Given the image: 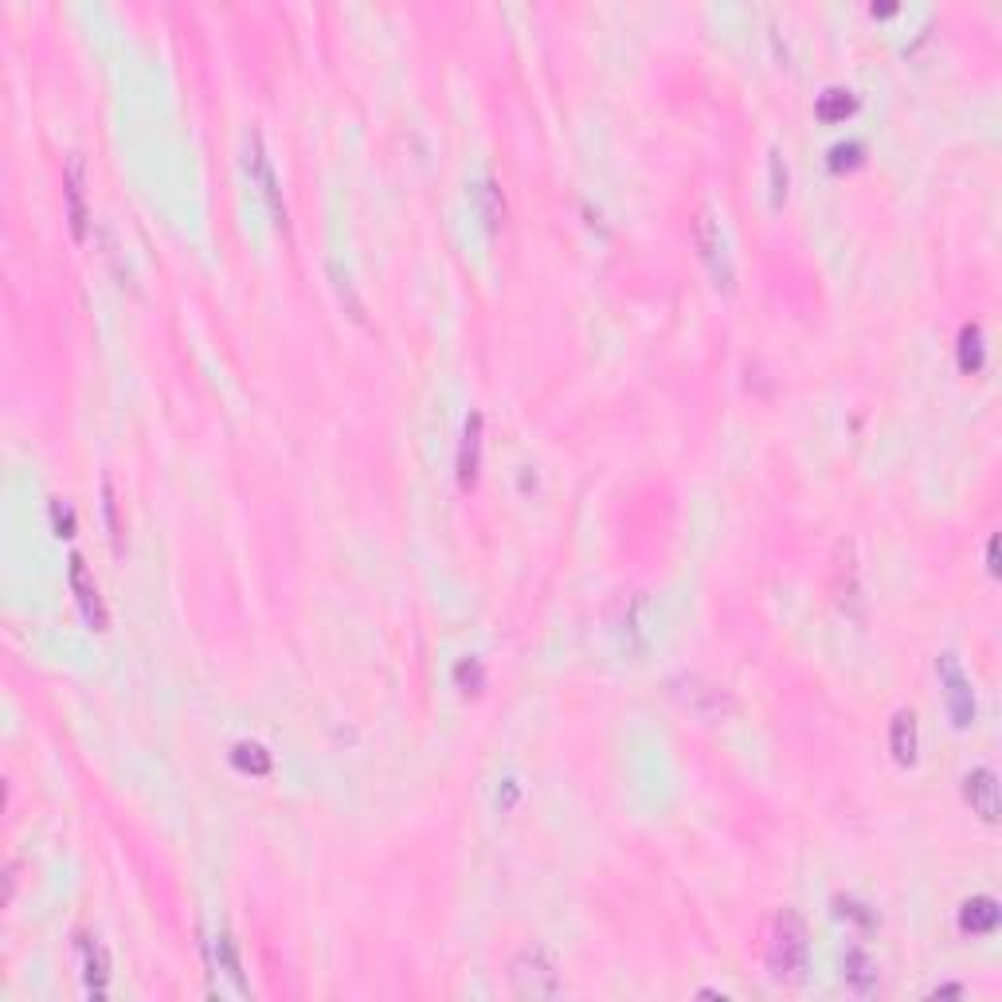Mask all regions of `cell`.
Here are the masks:
<instances>
[{
  "mask_svg": "<svg viewBox=\"0 0 1002 1002\" xmlns=\"http://www.w3.org/2000/svg\"><path fill=\"white\" fill-rule=\"evenodd\" d=\"M858 110V98L854 91H846V87H830V91L819 94V106H815V114H819L822 122H842L846 114H854Z\"/></svg>",
  "mask_w": 1002,
  "mask_h": 1002,
  "instance_id": "ac0fdd59",
  "label": "cell"
},
{
  "mask_svg": "<svg viewBox=\"0 0 1002 1002\" xmlns=\"http://www.w3.org/2000/svg\"><path fill=\"white\" fill-rule=\"evenodd\" d=\"M693 243H697L701 263H705L709 274H713L717 290L732 294V290H736V271H732L729 243H725L721 220H717V212H713L709 204H701V208H697V220H693Z\"/></svg>",
  "mask_w": 1002,
  "mask_h": 1002,
  "instance_id": "7a4b0ae2",
  "label": "cell"
},
{
  "mask_svg": "<svg viewBox=\"0 0 1002 1002\" xmlns=\"http://www.w3.org/2000/svg\"><path fill=\"white\" fill-rule=\"evenodd\" d=\"M842 975H846V983H850L858 995H873V991H877V967H873V959H869L862 948H850V952L842 956Z\"/></svg>",
  "mask_w": 1002,
  "mask_h": 1002,
  "instance_id": "4fadbf2b",
  "label": "cell"
},
{
  "mask_svg": "<svg viewBox=\"0 0 1002 1002\" xmlns=\"http://www.w3.org/2000/svg\"><path fill=\"white\" fill-rule=\"evenodd\" d=\"M216 963H220V971H224L231 983H235V991H239V995H247V991H251V987H247V979H243V963H239V948H235L231 932H220V936H216Z\"/></svg>",
  "mask_w": 1002,
  "mask_h": 1002,
  "instance_id": "e0dca14e",
  "label": "cell"
},
{
  "mask_svg": "<svg viewBox=\"0 0 1002 1002\" xmlns=\"http://www.w3.org/2000/svg\"><path fill=\"white\" fill-rule=\"evenodd\" d=\"M231 764L243 775H267L271 772V752L263 744H255V740H239L231 748Z\"/></svg>",
  "mask_w": 1002,
  "mask_h": 1002,
  "instance_id": "2e32d148",
  "label": "cell"
},
{
  "mask_svg": "<svg viewBox=\"0 0 1002 1002\" xmlns=\"http://www.w3.org/2000/svg\"><path fill=\"white\" fill-rule=\"evenodd\" d=\"M862 161V145L850 141V145H834L830 149V169H854Z\"/></svg>",
  "mask_w": 1002,
  "mask_h": 1002,
  "instance_id": "ffe728a7",
  "label": "cell"
},
{
  "mask_svg": "<svg viewBox=\"0 0 1002 1002\" xmlns=\"http://www.w3.org/2000/svg\"><path fill=\"white\" fill-rule=\"evenodd\" d=\"M513 803H517V779H505V791H498V807L509 811Z\"/></svg>",
  "mask_w": 1002,
  "mask_h": 1002,
  "instance_id": "cb8c5ba5",
  "label": "cell"
},
{
  "mask_svg": "<svg viewBox=\"0 0 1002 1002\" xmlns=\"http://www.w3.org/2000/svg\"><path fill=\"white\" fill-rule=\"evenodd\" d=\"M63 200H67V220H71V235L83 243L87 228H91V212H87V165L79 153L67 157L63 169Z\"/></svg>",
  "mask_w": 1002,
  "mask_h": 1002,
  "instance_id": "52a82bcc",
  "label": "cell"
},
{
  "mask_svg": "<svg viewBox=\"0 0 1002 1002\" xmlns=\"http://www.w3.org/2000/svg\"><path fill=\"white\" fill-rule=\"evenodd\" d=\"M474 204H478V216L486 220V228L498 231L501 220H505V200H501V192L494 188V181L474 184Z\"/></svg>",
  "mask_w": 1002,
  "mask_h": 1002,
  "instance_id": "d6986e66",
  "label": "cell"
},
{
  "mask_svg": "<svg viewBox=\"0 0 1002 1002\" xmlns=\"http://www.w3.org/2000/svg\"><path fill=\"white\" fill-rule=\"evenodd\" d=\"M478 474H482V415L470 411L466 427H462V443H458V482L466 490H474Z\"/></svg>",
  "mask_w": 1002,
  "mask_h": 1002,
  "instance_id": "30bf717a",
  "label": "cell"
},
{
  "mask_svg": "<svg viewBox=\"0 0 1002 1002\" xmlns=\"http://www.w3.org/2000/svg\"><path fill=\"white\" fill-rule=\"evenodd\" d=\"M987 568H991V576H999V537H991V545H987Z\"/></svg>",
  "mask_w": 1002,
  "mask_h": 1002,
  "instance_id": "d4e9b609",
  "label": "cell"
},
{
  "mask_svg": "<svg viewBox=\"0 0 1002 1002\" xmlns=\"http://www.w3.org/2000/svg\"><path fill=\"white\" fill-rule=\"evenodd\" d=\"M247 173H251V184H259L267 208H271L274 224L286 228V200H282V188H278V177H274V165L267 157V145H263V134L251 130L247 134Z\"/></svg>",
  "mask_w": 1002,
  "mask_h": 1002,
  "instance_id": "8992f818",
  "label": "cell"
},
{
  "mask_svg": "<svg viewBox=\"0 0 1002 1002\" xmlns=\"http://www.w3.org/2000/svg\"><path fill=\"white\" fill-rule=\"evenodd\" d=\"M79 952H83V975H87V991L94 999L106 995V983H110V952L98 936H83L79 940Z\"/></svg>",
  "mask_w": 1002,
  "mask_h": 1002,
  "instance_id": "8fae6325",
  "label": "cell"
},
{
  "mask_svg": "<svg viewBox=\"0 0 1002 1002\" xmlns=\"http://www.w3.org/2000/svg\"><path fill=\"white\" fill-rule=\"evenodd\" d=\"M509 979H513V991H517L521 999H556V995L564 991L560 971H556L552 956H548L545 948H537V944L525 948L521 956L513 959Z\"/></svg>",
  "mask_w": 1002,
  "mask_h": 1002,
  "instance_id": "3957f363",
  "label": "cell"
},
{
  "mask_svg": "<svg viewBox=\"0 0 1002 1002\" xmlns=\"http://www.w3.org/2000/svg\"><path fill=\"white\" fill-rule=\"evenodd\" d=\"M987 361V345H983V329L975 321H967L959 329V368L963 372H979Z\"/></svg>",
  "mask_w": 1002,
  "mask_h": 1002,
  "instance_id": "9a60e30c",
  "label": "cell"
},
{
  "mask_svg": "<svg viewBox=\"0 0 1002 1002\" xmlns=\"http://www.w3.org/2000/svg\"><path fill=\"white\" fill-rule=\"evenodd\" d=\"M71 592L79 599V607H83V615H87V623H91L94 631H106V607H102V595H98V584H94L91 568H87V560L75 552L71 556Z\"/></svg>",
  "mask_w": 1002,
  "mask_h": 1002,
  "instance_id": "9c48e42d",
  "label": "cell"
},
{
  "mask_svg": "<svg viewBox=\"0 0 1002 1002\" xmlns=\"http://www.w3.org/2000/svg\"><path fill=\"white\" fill-rule=\"evenodd\" d=\"M889 748H893V760H897V764H905V768L916 760V717H912L909 709H901V713L893 717Z\"/></svg>",
  "mask_w": 1002,
  "mask_h": 1002,
  "instance_id": "5bb4252c",
  "label": "cell"
},
{
  "mask_svg": "<svg viewBox=\"0 0 1002 1002\" xmlns=\"http://www.w3.org/2000/svg\"><path fill=\"white\" fill-rule=\"evenodd\" d=\"M959 928L967 936H991L999 928V901L995 897H971V901H963Z\"/></svg>",
  "mask_w": 1002,
  "mask_h": 1002,
  "instance_id": "7c38bea8",
  "label": "cell"
},
{
  "mask_svg": "<svg viewBox=\"0 0 1002 1002\" xmlns=\"http://www.w3.org/2000/svg\"><path fill=\"white\" fill-rule=\"evenodd\" d=\"M455 682L466 689V685H474V689H482V662L478 658H462L455 670Z\"/></svg>",
  "mask_w": 1002,
  "mask_h": 1002,
  "instance_id": "44dd1931",
  "label": "cell"
},
{
  "mask_svg": "<svg viewBox=\"0 0 1002 1002\" xmlns=\"http://www.w3.org/2000/svg\"><path fill=\"white\" fill-rule=\"evenodd\" d=\"M51 517H55V529H59V537H71V533H75V513H71V505H63V501H51Z\"/></svg>",
  "mask_w": 1002,
  "mask_h": 1002,
  "instance_id": "7402d4cb",
  "label": "cell"
},
{
  "mask_svg": "<svg viewBox=\"0 0 1002 1002\" xmlns=\"http://www.w3.org/2000/svg\"><path fill=\"white\" fill-rule=\"evenodd\" d=\"M670 693L682 701L689 713H697V717H705V721H725L732 709H736L729 689H721L717 682H705L701 674H682V678H674V682H670Z\"/></svg>",
  "mask_w": 1002,
  "mask_h": 1002,
  "instance_id": "277c9868",
  "label": "cell"
},
{
  "mask_svg": "<svg viewBox=\"0 0 1002 1002\" xmlns=\"http://www.w3.org/2000/svg\"><path fill=\"white\" fill-rule=\"evenodd\" d=\"M936 674H940V685H944V701H948L952 725H956V729H967V725L975 721V689H971V678L963 674L956 654H940Z\"/></svg>",
  "mask_w": 1002,
  "mask_h": 1002,
  "instance_id": "5b68a950",
  "label": "cell"
},
{
  "mask_svg": "<svg viewBox=\"0 0 1002 1002\" xmlns=\"http://www.w3.org/2000/svg\"><path fill=\"white\" fill-rule=\"evenodd\" d=\"M963 799L983 822H999V779L991 768H975L963 775Z\"/></svg>",
  "mask_w": 1002,
  "mask_h": 1002,
  "instance_id": "ba28073f",
  "label": "cell"
},
{
  "mask_svg": "<svg viewBox=\"0 0 1002 1002\" xmlns=\"http://www.w3.org/2000/svg\"><path fill=\"white\" fill-rule=\"evenodd\" d=\"M772 196H775V204L787 196V169H783V157L779 153H772Z\"/></svg>",
  "mask_w": 1002,
  "mask_h": 1002,
  "instance_id": "603a6c76",
  "label": "cell"
},
{
  "mask_svg": "<svg viewBox=\"0 0 1002 1002\" xmlns=\"http://www.w3.org/2000/svg\"><path fill=\"white\" fill-rule=\"evenodd\" d=\"M768 967L775 979H803L807 971V928L799 920V912H779L768 936Z\"/></svg>",
  "mask_w": 1002,
  "mask_h": 1002,
  "instance_id": "6da1fadb",
  "label": "cell"
}]
</instances>
